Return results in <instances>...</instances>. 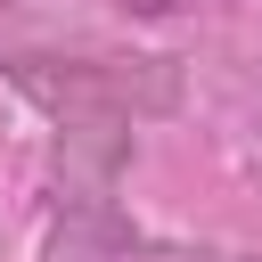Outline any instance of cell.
Wrapping results in <instances>:
<instances>
[{
	"label": "cell",
	"instance_id": "obj_1",
	"mask_svg": "<svg viewBox=\"0 0 262 262\" xmlns=\"http://www.w3.org/2000/svg\"><path fill=\"white\" fill-rule=\"evenodd\" d=\"M123 8H139V16H172L180 0H123Z\"/></svg>",
	"mask_w": 262,
	"mask_h": 262
}]
</instances>
